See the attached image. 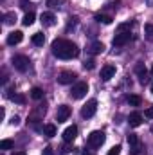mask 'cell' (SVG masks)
Returning a JSON list of instances; mask_svg holds the SVG:
<instances>
[{
    "label": "cell",
    "instance_id": "cell-1",
    "mask_svg": "<svg viewBox=\"0 0 153 155\" xmlns=\"http://www.w3.org/2000/svg\"><path fill=\"white\" fill-rule=\"evenodd\" d=\"M50 51L56 58L60 60H72V58H77L79 56V49L74 41L65 38H56L50 45Z\"/></svg>",
    "mask_w": 153,
    "mask_h": 155
},
{
    "label": "cell",
    "instance_id": "cell-2",
    "mask_svg": "<svg viewBox=\"0 0 153 155\" xmlns=\"http://www.w3.org/2000/svg\"><path fill=\"white\" fill-rule=\"evenodd\" d=\"M13 67H15L18 72H27L29 67H31V61H29L27 56H24V54H16V56H13Z\"/></svg>",
    "mask_w": 153,
    "mask_h": 155
},
{
    "label": "cell",
    "instance_id": "cell-3",
    "mask_svg": "<svg viewBox=\"0 0 153 155\" xmlns=\"http://www.w3.org/2000/svg\"><path fill=\"white\" fill-rule=\"evenodd\" d=\"M86 92H88V85L85 81H77L72 87V90H70V97L72 99H81V97L86 96Z\"/></svg>",
    "mask_w": 153,
    "mask_h": 155
},
{
    "label": "cell",
    "instance_id": "cell-4",
    "mask_svg": "<svg viewBox=\"0 0 153 155\" xmlns=\"http://www.w3.org/2000/svg\"><path fill=\"white\" fill-rule=\"evenodd\" d=\"M96 112H97V101H96V99L86 101V105H83V108H81V116L85 117V119L94 117L96 116Z\"/></svg>",
    "mask_w": 153,
    "mask_h": 155
},
{
    "label": "cell",
    "instance_id": "cell-5",
    "mask_svg": "<svg viewBox=\"0 0 153 155\" xmlns=\"http://www.w3.org/2000/svg\"><path fill=\"white\" fill-rule=\"evenodd\" d=\"M103 143H105V134H103V132L96 130V132H92V134L88 135V146H92V148H99Z\"/></svg>",
    "mask_w": 153,
    "mask_h": 155
},
{
    "label": "cell",
    "instance_id": "cell-6",
    "mask_svg": "<svg viewBox=\"0 0 153 155\" xmlns=\"http://www.w3.org/2000/svg\"><path fill=\"white\" fill-rule=\"evenodd\" d=\"M130 31H117V35L114 36V47H122V45H126L128 41H130Z\"/></svg>",
    "mask_w": 153,
    "mask_h": 155
},
{
    "label": "cell",
    "instance_id": "cell-7",
    "mask_svg": "<svg viewBox=\"0 0 153 155\" xmlns=\"http://www.w3.org/2000/svg\"><path fill=\"white\" fill-rule=\"evenodd\" d=\"M70 116V107H67V105H60L58 107V112H56V121L58 123H65L67 119Z\"/></svg>",
    "mask_w": 153,
    "mask_h": 155
},
{
    "label": "cell",
    "instance_id": "cell-8",
    "mask_svg": "<svg viewBox=\"0 0 153 155\" xmlns=\"http://www.w3.org/2000/svg\"><path fill=\"white\" fill-rule=\"evenodd\" d=\"M76 72H70V71H65V72H61L60 76H58V83H61V85H70V83H74L76 81Z\"/></svg>",
    "mask_w": 153,
    "mask_h": 155
},
{
    "label": "cell",
    "instance_id": "cell-9",
    "mask_svg": "<svg viewBox=\"0 0 153 155\" xmlns=\"http://www.w3.org/2000/svg\"><path fill=\"white\" fill-rule=\"evenodd\" d=\"M40 22H41V25H43V27H52V25L56 24V16H54L50 11H47V13H41Z\"/></svg>",
    "mask_w": 153,
    "mask_h": 155
},
{
    "label": "cell",
    "instance_id": "cell-10",
    "mask_svg": "<svg viewBox=\"0 0 153 155\" xmlns=\"http://www.w3.org/2000/svg\"><path fill=\"white\" fill-rule=\"evenodd\" d=\"M76 137H77V126L76 124L69 126V128L63 132V141H65V143H72Z\"/></svg>",
    "mask_w": 153,
    "mask_h": 155
},
{
    "label": "cell",
    "instance_id": "cell-11",
    "mask_svg": "<svg viewBox=\"0 0 153 155\" xmlns=\"http://www.w3.org/2000/svg\"><path fill=\"white\" fill-rule=\"evenodd\" d=\"M115 76V67L114 65H105L103 69H101V79L103 81H108V79H112Z\"/></svg>",
    "mask_w": 153,
    "mask_h": 155
},
{
    "label": "cell",
    "instance_id": "cell-12",
    "mask_svg": "<svg viewBox=\"0 0 153 155\" xmlns=\"http://www.w3.org/2000/svg\"><path fill=\"white\" fill-rule=\"evenodd\" d=\"M22 40H24L22 31H13V33H9V36H7V45H16V43H20Z\"/></svg>",
    "mask_w": 153,
    "mask_h": 155
},
{
    "label": "cell",
    "instance_id": "cell-13",
    "mask_svg": "<svg viewBox=\"0 0 153 155\" xmlns=\"http://www.w3.org/2000/svg\"><path fill=\"white\" fill-rule=\"evenodd\" d=\"M135 72H137V76H139V81L144 85V83H146V76H148V71H146L144 63H137V65H135Z\"/></svg>",
    "mask_w": 153,
    "mask_h": 155
},
{
    "label": "cell",
    "instance_id": "cell-14",
    "mask_svg": "<svg viewBox=\"0 0 153 155\" xmlns=\"http://www.w3.org/2000/svg\"><path fill=\"white\" fill-rule=\"evenodd\" d=\"M128 123H130V126H139V124L142 123V114L132 112V114L128 116Z\"/></svg>",
    "mask_w": 153,
    "mask_h": 155
},
{
    "label": "cell",
    "instance_id": "cell-15",
    "mask_svg": "<svg viewBox=\"0 0 153 155\" xmlns=\"http://www.w3.org/2000/svg\"><path fill=\"white\" fill-rule=\"evenodd\" d=\"M88 51H90L92 54H101V52L105 51V45H103L101 41H94V43L88 47Z\"/></svg>",
    "mask_w": 153,
    "mask_h": 155
},
{
    "label": "cell",
    "instance_id": "cell-16",
    "mask_svg": "<svg viewBox=\"0 0 153 155\" xmlns=\"http://www.w3.org/2000/svg\"><path fill=\"white\" fill-rule=\"evenodd\" d=\"M41 130H43V135H47V137H54L56 135V124H52V123L45 124Z\"/></svg>",
    "mask_w": 153,
    "mask_h": 155
},
{
    "label": "cell",
    "instance_id": "cell-17",
    "mask_svg": "<svg viewBox=\"0 0 153 155\" xmlns=\"http://www.w3.org/2000/svg\"><path fill=\"white\" fill-rule=\"evenodd\" d=\"M132 155H144L146 153V146L142 144V143H137V144H133L132 146V152H130Z\"/></svg>",
    "mask_w": 153,
    "mask_h": 155
},
{
    "label": "cell",
    "instance_id": "cell-18",
    "mask_svg": "<svg viewBox=\"0 0 153 155\" xmlns=\"http://www.w3.org/2000/svg\"><path fill=\"white\" fill-rule=\"evenodd\" d=\"M31 40H33V43H34L36 47H41V45L45 43V35H43V33H34Z\"/></svg>",
    "mask_w": 153,
    "mask_h": 155
},
{
    "label": "cell",
    "instance_id": "cell-19",
    "mask_svg": "<svg viewBox=\"0 0 153 155\" xmlns=\"http://www.w3.org/2000/svg\"><path fill=\"white\" fill-rule=\"evenodd\" d=\"M34 13L33 11H29V13H25V16H24V20H22V24L25 25V27H29V25H33L34 24Z\"/></svg>",
    "mask_w": 153,
    "mask_h": 155
},
{
    "label": "cell",
    "instance_id": "cell-20",
    "mask_svg": "<svg viewBox=\"0 0 153 155\" xmlns=\"http://www.w3.org/2000/svg\"><path fill=\"white\" fill-rule=\"evenodd\" d=\"M29 94H31V97H33V99H36V101H40V99L43 97V90H41L40 87H33Z\"/></svg>",
    "mask_w": 153,
    "mask_h": 155
},
{
    "label": "cell",
    "instance_id": "cell-21",
    "mask_svg": "<svg viewBox=\"0 0 153 155\" xmlns=\"http://www.w3.org/2000/svg\"><path fill=\"white\" fill-rule=\"evenodd\" d=\"M16 22V13H5L4 15V24L5 25H13Z\"/></svg>",
    "mask_w": 153,
    "mask_h": 155
},
{
    "label": "cell",
    "instance_id": "cell-22",
    "mask_svg": "<svg viewBox=\"0 0 153 155\" xmlns=\"http://www.w3.org/2000/svg\"><path fill=\"white\" fill-rule=\"evenodd\" d=\"M96 20L99 24H105V25L112 24V16H108V15H96Z\"/></svg>",
    "mask_w": 153,
    "mask_h": 155
},
{
    "label": "cell",
    "instance_id": "cell-23",
    "mask_svg": "<svg viewBox=\"0 0 153 155\" xmlns=\"http://www.w3.org/2000/svg\"><path fill=\"white\" fill-rule=\"evenodd\" d=\"M128 103H130L132 107H141L142 99H141L139 96H128Z\"/></svg>",
    "mask_w": 153,
    "mask_h": 155
},
{
    "label": "cell",
    "instance_id": "cell-24",
    "mask_svg": "<svg viewBox=\"0 0 153 155\" xmlns=\"http://www.w3.org/2000/svg\"><path fill=\"white\" fill-rule=\"evenodd\" d=\"M144 33H146V38L153 41V24H146L144 25Z\"/></svg>",
    "mask_w": 153,
    "mask_h": 155
},
{
    "label": "cell",
    "instance_id": "cell-25",
    "mask_svg": "<svg viewBox=\"0 0 153 155\" xmlns=\"http://www.w3.org/2000/svg\"><path fill=\"white\" fill-rule=\"evenodd\" d=\"M11 148H13V141H11V139L0 141V150H11Z\"/></svg>",
    "mask_w": 153,
    "mask_h": 155
},
{
    "label": "cell",
    "instance_id": "cell-26",
    "mask_svg": "<svg viewBox=\"0 0 153 155\" xmlns=\"http://www.w3.org/2000/svg\"><path fill=\"white\" fill-rule=\"evenodd\" d=\"M11 99H13L15 103H18V105H24V103H25V96H24V94H15V96H11Z\"/></svg>",
    "mask_w": 153,
    "mask_h": 155
},
{
    "label": "cell",
    "instance_id": "cell-27",
    "mask_svg": "<svg viewBox=\"0 0 153 155\" xmlns=\"http://www.w3.org/2000/svg\"><path fill=\"white\" fill-rule=\"evenodd\" d=\"M61 4H63V0H47V5L52 7V9H60Z\"/></svg>",
    "mask_w": 153,
    "mask_h": 155
},
{
    "label": "cell",
    "instance_id": "cell-28",
    "mask_svg": "<svg viewBox=\"0 0 153 155\" xmlns=\"http://www.w3.org/2000/svg\"><path fill=\"white\" fill-rule=\"evenodd\" d=\"M137 143H139V137H137L135 134H130V135H128V144L133 146V144H137Z\"/></svg>",
    "mask_w": 153,
    "mask_h": 155
},
{
    "label": "cell",
    "instance_id": "cell-29",
    "mask_svg": "<svg viewBox=\"0 0 153 155\" xmlns=\"http://www.w3.org/2000/svg\"><path fill=\"white\" fill-rule=\"evenodd\" d=\"M119 153H121V146L117 144V146H114V148H110V152H108L106 155H119Z\"/></svg>",
    "mask_w": 153,
    "mask_h": 155
},
{
    "label": "cell",
    "instance_id": "cell-30",
    "mask_svg": "<svg viewBox=\"0 0 153 155\" xmlns=\"http://www.w3.org/2000/svg\"><path fill=\"white\" fill-rule=\"evenodd\" d=\"M130 29H132V24H121L117 31H130Z\"/></svg>",
    "mask_w": 153,
    "mask_h": 155
},
{
    "label": "cell",
    "instance_id": "cell-31",
    "mask_svg": "<svg viewBox=\"0 0 153 155\" xmlns=\"http://www.w3.org/2000/svg\"><path fill=\"white\" fill-rule=\"evenodd\" d=\"M83 67H85V69H88V71H90V69H94V60H86V61L83 63Z\"/></svg>",
    "mask_w": 153,
    "mask_h": 155
},
{
    "label": "cell",
    "instance_id": "cell-32",
    "mask_svg": "<svg viewBox=\"0 0 153 155\" xmlns=\"http://www.w3.org/2000/svg\"><path fill=\"white\" fill-rule=\"evenodd\" d=\"M144 117H148V119H153V107L146 108V112H144Z\"/></svg>",
    "mask_w": 153,
    "mask_h": 155
},
{
    "label": "cell",
    "instance_id": "cell-33",
    "mask_svg": "<svg viewBox=\"0 0 153 155\" xmlns=\"http://www.w3.org/2000/svg\"><path fill=\"white\" fill-rule=\"evenodd\" d=\"M18 123H20V117H18V116H13V117H11V124H13V126H16Z\"/></svg>",
    "mask_w": 153,
    "mask_h": 155
},
{
    "label": "cell",
    "instance_id": "cell-34",
    "mask_svg": "<svg viewBox=\"0 0 153 155\" xmlns=\"http://www.w3.org/2000/svg\"><path fill=\"white\" fill-rule=\"evenodd\" d=\"M41 155H54V152H52V148H50V146H47V148L43 150V153H41Z\"/></svg>",
    "mask_w": 153,
    "mask_h": 155
},
{
    "label": "cell",
    "instance_id": "cell-35",
    "mask_svg": "<svg viewBox=\"0 0 153 155\" xmlns=\"http://www.w3.org/2000/svg\"><path fill=\"white\" fill-rule=\"evenodd\" d=\"M13 155H27V153H25V152H15Z\"/></svg>",
    "mask_w": 153,
    "mask_h": 155
},
{
    "label": "cell",
    "instance_id": "cell-36",
    "mask_svg": "<svg viewBox=\"0 0 153 155\" xmlns=\"http://www.w3.org/2000/svg\"><path fill=\"white\" fill-rule=\"evenodd\" d=\"M151 92H153V83H151Z\"/></svg>",
    "mask_w": 153,
    "mask_h": 155
},
{
    "label": "cell",
    "instance_id": "cell-37",
    "mask_svg": "<svg viewBox=\"0 0 153 155\" xmlns=\"http://www.w3.org/2000/svg\"><path fill=\"white\" fill-rule=\"evenodd\" d=\"M151 72H153V67H151Z\"/></svg>",
    "mask_w": 153,
    "mask_h": 155
}]
</instances>
